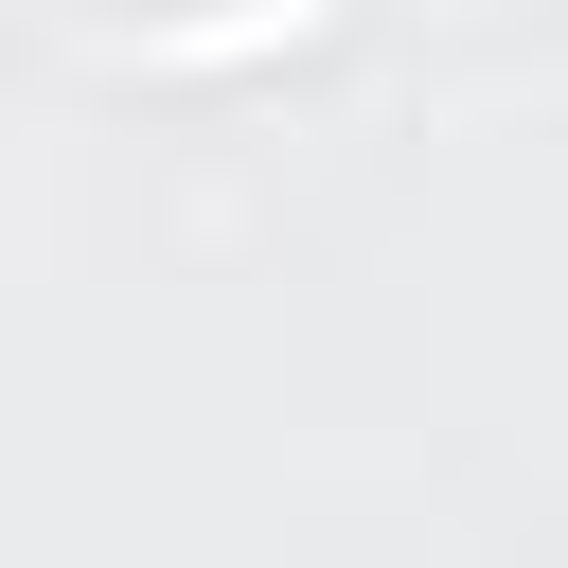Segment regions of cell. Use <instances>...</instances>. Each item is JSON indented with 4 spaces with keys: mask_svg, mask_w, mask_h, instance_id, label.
Here are the masks:
<instances>
[{
    "mask_svg": "<svg viewBox=\"0 0 568 568\" xmlns=\"http://www.w3.org/2000/svg\"><path fill=\"white\" fill-rule=\"evenodd\" d=\"M320 0H231V18H160L142 36V71H231V53H266V36H302Z\"/></svg>",
    "mask_w": 568,
    "mask_h": 568,
    "instance_id": "cell-1",
    "label": "cell"
}]
</instances>
